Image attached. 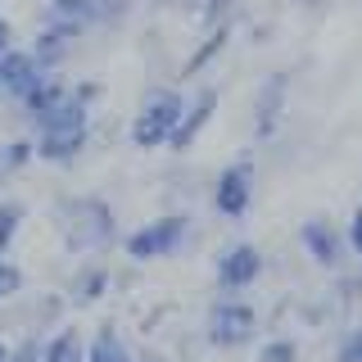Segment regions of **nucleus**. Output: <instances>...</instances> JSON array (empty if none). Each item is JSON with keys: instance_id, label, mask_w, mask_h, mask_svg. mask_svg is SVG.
<instances>
[{"instance_id": "9", "label": "nucleus", "mask_w": 362, "mask_h": 362, "mask_svg": "<svg viewBox=\"0 0 362 362\" xmlns=\"http://www.w3.org/2000/svg\"><path fill=\"white\" fill-rule=\"evenodd\" d=\"M213 109H218V90H199L195 100H186V109H181L173 136H168V150H190V145H195V136L209 127Z\"/></svg>"}, {"instance_id": "21", "label": "nucleus", "mask_w": 362, "mask_h": 362, "mask_svg": "<svg viewBox=\"0 0 362 362\" xmlns=\"http://www.w3.org/2000/svg\"><path fill=\"white\" fill-rule=\"evenodd\" d=\"M5 362H41V339L28 335V339H18V344H9V358Z\"/></svg>"}, {"instance_id": "23", "label": "nucleus", "mask_w": 362, "mask_h": 362, "mask_svg": "<svg viewBox=\"0 0 362 362\" xmlns=\"http://www.w3.org/2000/svg\"><path fill=\"white\" fill-rule=\"evenodd\" d=\"M349 245H354V254H362V209L354 213V222H349Z\"/></svg>"}, {"instance_id": "25", "label": "nucleus", "mask_w": 362, "mask_h": 362, "mask_svg": "<svg viewBox=\"0 0 362 362\" xmlns=\"http://www.w3.org/2000/svg\"><path fill=\"white\" fill-rule=\"evenodd\" d=\"M9 358V344H5V339H0V362H5Z\"/></svg>"}, {"instance_id": "1", "label": "nucleus", "mask_w": 362, "mask_h": 362, "mask_svg": "<svg viewBox=\"0 0 362 362\" xmlns=\"http://www.w3.org/2000/svg\"><path fill=\"white\" fill-rule=\"evenodd\" d=\"M100 100V86L95 82H77L68 86V95L54 105L45 118L37 122V158L41 163H73L82 158V150L90 145V105Z\"/></svg>"}, {"instance_id": "10", "label": "nucleus", "mask_w": 362, "mask_h": 362, "mask_svg": "<svg viewBox=\"0 0 362 362\" xmlns=\"http://www.w3.org/2000/svg\"><path fill=\"white\" fill-rule=\"evenodd\" d=\"M258 272H263V254H258L254 245H231V249L218 258V281H222V290H245V286H254Z\"/></svg>"}, {"instance_id": "12", "label": "nucleus", "mask_w": 362, "mask_h": 362, "mask_svg": "<svg viewBox=\"0 0 362 362\" xmlns=\"http://www.w3.org/2000/svg\"><path fill=\"white\" fill-rule=\"evenodd\" d=\"M64 95H68V82H59V77H50V73H45V82H41L37 90H28V95L18 100V105H23V118H28L32 127H37V122H41V118H45V113H50L54 105H59Z\"/></svg>"}, {"instance_id": "15", "label": "nucleus", "mask_w": 362, "mask_h": 362, "mask_svg": "<svg viewBox=\"0 0 362 362\" xmlns=\"http://www.w3.org/2000/svg\"><path fill=\"white\" fill-rule=\"evenodd\" d=\"M41 362H86V344H82V335H77L73 326L54 331V335L41 344Z\"/></svg>"}, {"instance_id": "16", "label": "nucleus", "mask_w": 362, "mask_h": 362, "mask_svg": "<svg viewBox=\"0 0 362 362\" xmlns=\"http://www.w3.org/2000/svg\"><path fill=\"white\" fill-rule=\"evenodd\" d=\"M281 100H286V77H272V82L263 86V100H258V122H254V132L258 136H272L276 132V118H281Z\"/></svg>"}, {"instance_id": "19", "label": "nucleus", "mask_w": 362, "mask_h": 362, "mask_svg": "<svg viewBox=\"0 0 362 362\" xmlns=\"http://www.w3.org/2000/svg\"><path fill=\"white\" fill-rule=\"evenodd\" d=\"M23 286H28V281H23V267L9 263V258L0 254V308H5V303H14L18 294H23Z\"/></svg>"}, {"instance_id": "26", "label": "nucleus", "mask_w": 362, "mask_h": 362, "mask_svg": "<svg viewBox=\"0 0 362 362\" xmlns=\"http://www.w3.org/2000/svg\"><path fill=\"white\" fill-rule=\"evenodd\" d=\"M0 105H5V90H0Z\"/></svg>"}, {"instance_id": "20", "label": "nucleus", "mask_w": 362, "mask_h": 362, "mask_svg": "<svg viewBox=\"0 0 362 362\" xmlns=\"http://www.w3.org/2000/svg\"><path fill=\"white\" fill-rule=\"evenodd\" d=\"M258 362H299V344L294 339H272V344H263Z\"/></svg>"}, {"instance_id": "3", "label": "nucleus", "mask_w": 362, "mask_h": 362, "mask_svg": "<svg viewBox=\"0 0 362 362\" xmlns=\"http://www.w3.org/2000/svg\"><path fill=\"white\" fill-rule=\"evenodd\" d=\"M181 109H186V100H181V90H168L158 86L145 95L141 113L132 118V145L136 150H158V145H168V136H173Z\"/></svg>"}, {"instance_id": "7", "label": "nucleus", "mask_w": 362, "mask_h": 362, "mask_svg": "<svg viewBox=\"0 0 362 362\" xmlns=\"http://www.w3.org/2000/svg\"><path fill=\"white\" fill-rule=\"evenodd\" d=\"M77 37H82V28H73V23H54V18H41V32L32 37L28 50L37 54V64L45 68V73H54L68 54H73Z\"/></svg>"}, {"instance_id": "4", "label": "nucleus", "mask_w": 362, "mask_h": 362, "mask_svg": "<svg viewBox=\"0 0 362 362\" xmlns=\"http://www.w3.org/2000/svg\"><path fill=\"white\" fill-rule=\"evenodd\" d=\"M186 235H190V218L186 213H168V218H154V222L136 226L127 240H122V249H127L132 263H154V258L177 254Z\"/></svg>"}, {"instance_id": "14", "label": "nucleus", "mask_w": 362, "mask_h": 362, "mask_svg": "<svg viewBox=\"0 0 362 362\" xmlns=\"http://www.w3.org/2000/svg\"><path fill=\"white\" fill-rule=\"evenodd\" d=\"M86 362H132L127 339L118 335V326H100L86 344Z\"/></svg>"}, {"instance_id": "8", "label": "nucleus", "mask_w": 362, "mask_h": 362, "mask_svg": "<svg viewBox=\"0 0 362 362\" xmlns=\"http://www.w3.org/2000/svg\"><path fill=\"white\" fill-rule=\"evenodd\" d=\"M249 199H254V173H249L245 163H231L218 177V186H213V209H218L222 218H245Z\"/></svg>"}, {"instance_id": "24", "label": "nucleus", "mask_w": 362, "mask_h": 362, "mask_svg": "<svg viewBox=\"0 0 362 362\" xmlns=\"http://www.w3.org/2000/svg\"><path fill=\"white\" fill-rule=\"evenodd\" d=\"M9 45H14V28H9V18L0 14V54H5Z\"/></svg>"}, {"instance_id": "2", "label": "nucleus", "mask_w": 362, "mask_h": 362, "mask_svg": "<svg viewBox=\"0 0 362 362\" xmlns=\"http://www.w3.org/2000/svg\"><path fill=\"white\" fill-rule=\"evenodd\" d=\"M54 231L68 254H100L118 235V218L100 195H64L54 204Z\"/></svg>"}, {"instance_id": "6", "label": "nucleus", "mask_w": 362, "mask_h": 362, "mask_svg": "<svg viewBox=\"0 0 362 362\" xmlns=\"http://www.w3.org/2000/svg\"><path fill=\"white\" fill-rule=\"evenodd\" d=\"M45 82V68L37 64V54L23 50V45H9L5 54H0V90H5V100H18L28 95V90H37Z\"/></svg>"}, {"instance_id": "13", "label": "nucleus", "mask_w": 362, "mask_h": 362, "mask_svg": "<svg viewBox=\"0 0 362 362\" xmlns=\"http://www.w3.org/2000/svg\"><path fill=\"white\" fill-rule=\"evenodd\" d=\"M303 249H308L317 263H326V267H331V263H339V249H344V240H339V231H335L331 222H322V218H317V222L303 226Z\"/></svg>"}, {"instance_id": "5", "label": "nucleus", "mask_w": 362, "mask_h": 362, "mask_svg": "<svg viewBox=\"0 0 362 362\" xmlns=\"http://www.w3.org/2000/svg\"><path fill=\"white\" fill-rule=\"evenodd\" d=\"M254 331H258V317H254V308H249V303L222 299L218 308L209 313V339H213L218 349H240V344H249V339H254Z\"/></svg>"}, {"instance_id": "11", "label": "nucleus", "mask_w": 362, "mask_h": 362, "mask_svg": "<svg viewBox=\"0 0 362 362\" xmlns=\"http://www.w3.org/2000/svg\"><path fill=\"white\" fill-rule=\"evenodd\" d=\"M109 290V267L105 263H82L73 272V281H68V303H77V308H90V303H100Z\"/></svg>"}, {"instance_id": "18", "label": "nucleus", "mask_w": 362, "mask_h": 362, "mask_svg": "<svg viewBox=\"0 0 362 362\" xmlns=\"http://www.w3.org/2000/svg\"><path fill=\"white\" fill-rule=\"evenodd\" d=\"M23 218H28V209H23L18 199H0V254H9L23 231Z\"/></svg>"}, {"instance_id": "17", "label": "nucleus", "mask_w": 362, "mask_h": 362, "mask_svg": "<svg viewBox=\"0 0 362 362\" xmlns=\"http://www.w3.org/2000/svg\"><path fill=\"white\" fill-rule=\"evenodd\" d=\"M37 158V141L32 136H9L5 145H0V173L5 177H14V173H23V168Z\"/></svg>"}, {"instance_id": "22", "label": "nucleus", "mask_w": 362, "mask_h": 362, "mask_svg": "<svg viewBox=\"0 0 362 362\" xmlns=\"http://www.w3.org/2000/svg\"><path fill=\"white\" fill-rule=\"evenodd\" d=\"M339 362H362V331H354L339 344Z\"/></svg>"}]
</instances>
